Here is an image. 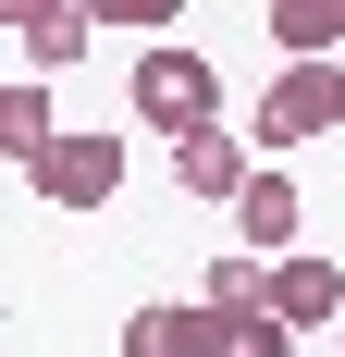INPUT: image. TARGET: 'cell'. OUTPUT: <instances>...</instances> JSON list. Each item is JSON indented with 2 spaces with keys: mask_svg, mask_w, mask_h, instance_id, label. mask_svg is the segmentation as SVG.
Masks as SVG:
<instances>
[{
  "mask_svg": "<svg viewBox=\"0 0 345 357\" xmlns=\"http://www.w3.org/2000/svg\"><path fill=\"white\" fill-rule=\"evenodd\" d=\"M309 136H345V62H284L272 86H259L247 148H309Z\"/></svg>",
  "mask_w": 345,
  "mask_h": 357,
  "instance_id": "obj_2",
  "label": "cell"
},
{
  "mask_svg": "<svg viewBox=\"0 0 345 357\" xmlns=\"http://www.w3.org/2000/svg\"><path fill=\"white\" fill-rule=\"evenodd\" d=\"M0 86H13V74H0Z\"/></svg>",
  "mask_w": 345,
  "mask_h": 357,
  "instance_id": "obj_13",
  "label": "cell"
},
{
  "mask_svg": "<svg viewBox=\"0 0 345 357\" xmlns=\"http://www.w3.org/2000/svg\"><path fill=\"white\" fill-rule=\"evenodd\" d=\"M222 345V321H210L198 296H148L136 321H124V357H210Z\"/></svg>",
  "mask_w": 345,
  "mask_h": 357,
  "instance_id": "obj_7",
  "label": "cell"
},
{
  "mask_svg": "<svg viewBox=\"0 0 345 357\" xmlns=\"http://www.w3.org/2000/svg\"><path fill=\"white\" fill-rule=\"evenodd\" d=\"M272 50L284 62H333L345 50V0H272Z\"/></svg>",
  "mask_w": 345,
  "mask_h": 357,
  "instance_id": "obj_11",
  "label": "cell"
},
{
  "mask_svg": "<svg viewBox=\"0 0 345 357\" xmlns=\"http://www.w3.org/2000/svg\"><path fill=\"white\" fill-rule=\"evenodd\" d=\"M210 357H296V333H284L272 308H259V321H235V333H222V345H210Z\"/></svg>",
  "mask_w": 345,
  "mask_h": 357,
  "instance_id": "obj_12",
  "label": "cell"
},
{
  "mask_svg": "<svg viewBox=\"0 0 345 357\" xmlns=\"http://www.w3.org/2000/svg\"><path fill=\"white\" fill-rule=\"evenodd\" d=\"M247 173H259V160H247V136H222V123L172 148V185H185V197H222V210H235V197H247Z\"/></svg>",
  "mask_w": 345,
  "mask_h": 357,
  "instance_id": "obj_9",
  "label": "cell"
},
{
  "mask_svg": "<svg viewBox=\"0 0 345 357\" xmlns=\"http://www.w3.org/2000/svg\"><path fill=\"white\" fill-rule=\"evenodd\" d=\"M272 321H284V333H345V271L309 259V247L272 259Z\"/></svg>",
  "mask_w": 345,
  "mask_h": 357,
  "instance_id": "obj_5",
  "label": "cell"
},
{
  "mask_svg": "<svg viewBox=\"0 0 345 357\" xmlns=\"http://www.w3.org/2000/svg\"><path fill=\"white\" fill-rule=\"evenodd\" d=\"M333 345H345V333H333Z\"/></svg>",
  "mask_w": 345,
  "mask_h": 357,
  "instance_id": "obj_14",
  "label": "cell"
},
{
  "mask_svg": "<svg viewBox=\"0 0 345 357\" xmlns=\"http://www.w3.org/2000/svg\"><path fill=\"white\" fill-rule=\"evenodd\" d=\"M198 308H210L222 333H235V321H259V308H272V259L222 247V259H210V284H198Z\"/></svg>",
  "mask_w": 345,
  "mask_h": 357,
  "instance_id": "obj_10",
  "label": "cell"
},
{
  "mask_svg": "<svg viewBox=\"0 0 345 357\" xmlns=\"http://www.w3.org/2000/svg\"><path fill=\"white\" fill-rule=\"evenodd\" d=\"M25 185L50 197V210H111V197H124V136H99V123H62V148H50Z\"/></svg>",
  "mask_w": 345,
  "mask_h": 357,
  "instance_id": "obj_3",
  "label": "cell"
},
{
  "mask_svg": "<svg viewBox=\"0 0 345 357\" xmlns=\"http://www.w3.org/2000/svg\"><path fill=\"white\" fill-rule=\"evenodd\" d=\"M0 37H13V50H25V74L50 86V74L87 62V37H99V25H87V0H0Z\"/></svg>",
  "mask_w": 345,
  "mask_h": 357,
  "instance_id": "obj_4",
  "label": "cell"
},
{
  "mask_svg": "<svg viewBox=\"0 0 345 357\" xmlns=\"http://www.w3.org/2000/svg\"><path fill=\"white\" fill-rule=\"evenodd\" d=\"M136 123H148V136H172V148L222 123V74H210V50H172V37H161V50H136Z\"/></svg>",
  "mask_w": 345,
  "mask_h": 357,
  "instance_id": "obj_1",
  "label": "cell"
},
{
  "mask_svg": "<svg viewBox=\"0 0 345 357\" xmlns=\"http://www.w3.org/2000/svg\"><path fill=\"white\" fill-rule=\"evenodd\" d=\"M296 222H309V210H296V185L259 160V173H247V197H235V247H247V259H296Z\"/></svg>",
  "mask_w": 345,
  "mask_h": 357,
  "instance_id": "obj_6",
  "label": "cell"
},
{
  "mask_svg": "<svg viewBox=\"0 0 345 357\" xmlns=\"http://www.w3.org/2000/svg\"><path fill=\"white\" fill-rule=\"evenodd\" d=\"M50 148H62V99H50V86H37V74H13V86H0V160H50Z\"/></svg>",
  "mask_w": 345,
  "mask_h": 357,
  "instance_id": "obj_8",
  "label": "cell"
}]
</instances>
